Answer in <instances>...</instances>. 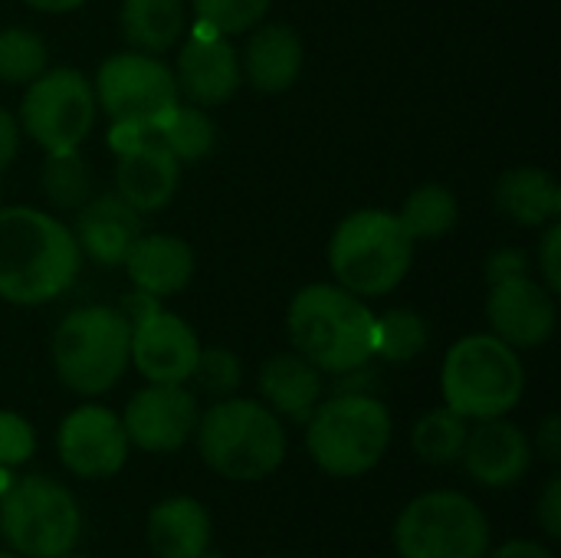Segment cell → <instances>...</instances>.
<instances>
[{"label":"cell","mask_w":561,"mask_h":558,"mask_svg":"<svg viewBox=\"0 0 561 558\" xmlns=\"http://www.w3.org/2000/svg\"><path fill=\"white\" fill-rule=\"evenodd\" d=\"M82 266L72 230L36 207L0 210V299L43 306L62 296Z\"/></svg>","instance_id":"6da1fadb"},{"label":"cell","mask_w":561,"mask_h":558,"mask_svg":"<svg viewBox=\"0 0 561 558\" xmlns=\"http://www.w3.org/2000/svg\"><path fill=\"white\" fill-rule=\"evenodd\" d=\"M286 329L293 349L325 375H345L375 358L378 316L362 303V296L342 286H302L289 303Z\"/></svg>","instance_id":"7a4b0ae2"},{"label":"cell","mask_w":561,"mask_h":558,"mask_svg":"<svg viewBox=\"0 0 561 558\" xmlns=\"http://www.w3.org/2000/svg\"><path fill=\"white\" fill-rule=\"evenodd\" d=\"M201 460L224 480L256 483L286 460V431L279 414L250 398H220L197 418Z\"/></svg>","instance_id":"3957f363"},{"label":"cell","mask_w":561,"mask_h":558,"mask_svg":"<svg viewBox=\"0 0 561 558\" xmlns=\"http://www.w3.org/2000/svg\"><path fill=\"white\" fill-rule=\"evenodd\" d=\"M391 414L375 395L342 391L319 401L306 421V451L322 474L352 480L381 464L391 447Z\"/></svg>","instance_id":"277c9868"},{"label":"cell","mask_w":561,"mask_h":558,"mask_svg":"<svg viewBox=\"0 0 561 558\" xmlns=\"http://www.w3.org/2000/svg\"><path fill=\"white\" fill-rule=\"evenodd\" d=\"M526 388V372L513 345L493 332L463 335L450 345L440 368L444 405L467 421L506 418Z\"/></svg>","instance_id":"5b68a950"},{"label":"cell","mask_w":561,"mask_h":558,"mask_svg":"<svg viewBox=\"0 0 561 558\" xmlns=\"http://www.w3.org/2000/svg\"><path fill=\"white\" fill-rule=\"evenodd\" d=\"M414 240L391 210H355L329 240V266L355 296H388L411 270Z\"/></svg>","instance_id":"8992f818"},{"label":"cell","mask_w":561,"mask_h":558,"mask_svg":"<svg viewBox=\"0 0 561 558\" xmlns=\"http://www.w3.org/2000/svg\"><path fill=\"white\" fill-rule=\"evenodd\" d=\"M131 326L112 306L72 309L53 332V368L76 395H105L128 368Z\"/></svg>","instance_id":"52a82bcc"},{"label":"cell","mask_w":561,"mask_h":558,"mask_svg":"<svg viewBox=\"0 0 561 558\" xmlns=\"http://www.w3.org/2000/svg\"><path fill=\"white\" fill-rule=\"evenodd\" d=\"M82 533L76 497L49 477L10 480L0 493V536L20 558H59Z\"/></svg>","instance_id":"ba28073f"},{"label":"cell","mask_w":561,"mask_h":558,"mask_svg":"<svg viewBox=\"0 0 561 558\" xmlns=\"http://www.w3.org/2000/svg\"><path fill=\"white\" fill-rule=\"evenodd\" d=\"M401 558H486V513L457 490H434L411 500L394 523Z\"/></svg>","instance_id":"9c48e42d"},{"label":"cell","mask_w":561,"mask_h":558,"mask_svg":"<svg viewBox=\"0 0 561 558\" xmlns=\"http://www.w3.org/2000/svg\"><path fill=\"white\" fill-rule=\"evenodd\" d=\"M95 92L79 69H46L20 102V128L46 151H76L95 125Z\"/></svg>","instance_id":"30bf717a"},{"label":"cell","mask_w":561,"mask_h":558,"mask_svg":"<svg viewBox=\"0 0 561 558\" xmlns=\"http://www.w3.org/2000/svg\"><path fill=\"white\" fill-rule=\"evenodd\" d=\"M92 92L112 122L161 125L181 105L174 72L158 56L138 49L108 56L95 72Z\"/></svg>","instance_id":"8fae6325"},{"label":"cell","mask_w":561,"mask_h":558,"mask_svg":"<svg viewBox=\"0 0 561 558\" xmlns=\"http://www.w3.org/2000/svg\"><path fill=\"white\" fill-rule=\"evenodd\" d=\"M128 434L122 418L102 405H82L69 411L56 434L59 460L69 474L82 480L115 477L128 460Z\"/></svg>","instance_id":"7c38bea8"},{"label":"cell","mask_w":561,"mask_h":558,"mask_svg":"<svg viewBox=\"0 0 561 558\" xmlns=\"http://www.w3.org/2000/svg\"><path fill=\"white\" fill-rule=\"evenodd\" d=\"M197 398L184 385H148L125 405L128 444L145 454H174L197 431Z\"/></svg>","instance_id":"4fadbf2b"},{"label":"cell","mask_w":561,"mask_h":558,"mask_svg":"<svg viewBox=\"0 0 561 558\" xmlns=\"http://www.w3.org/2000/svg\"><path fill=\"white\" fill-rule=\"evenodd\" d=\"M197 355V332L168 309H154L148 319L131 326L128 365H135L148 385H187Z\"/></svg>","instance_id":"5bb4252c"},{"label":"cell","mask_w":561,"mask_h":558,"mask_svg":"<svg viewBox=\"0 0 561 558\" xmlns=\"http://www.w3.org/2000/svg\"><path fill=\"white\" fill-rule=\"evenodd\" d=\"M486 319L496 339L513 349H539L556 332V296L529 273L510 276L490 286Z\"/></svg>","instance_id":"9a60e30c"},{"label":"cell","mask_w":561,"mask_h":558,"mask_svg":"<svg viewBox=\"0 0 561 558\" xmlns=\"http://www.w3.org/2000/svg\"><path fill=\"white\" fill-rule=\"evenodd\" d=\"M171 72H174L178 92L191 105H201V109L224 105L243 82L240 56L230 46V39L201 23L191 33V39L184 43V49L178 56V69H171Z\"/></svg>","instance_id":"2e32d148"},{"label":"cell","mask_w":561,"mask_h":558,"mask_svg":"<svg viewBox=\"0 0 561 558\" xmlns=\"http://www.w3.org/2000/svg\"><path fill=\"white\" fill-rule=\"evenodd\" d=\"M460 460L467 464L470 477L480 487L503 490V487L519 483L529 474L533 444L506 418H490V421H477V428H470Z\"/></svg>","instance_id":"e0dca14e"},{"label":"cell","mask_w":561,"mask_h":558,"mask_svg":"<svg viewBox=\"0 0 561 558\" xmlns=\"http://www.w3.org/2000/svg\"><path fill=\"white\" fill-rule=\"evenodd\" d=\"M72 237L79 250L99 266H122L128 250L141 237V214L131 204H125L115 191L92 194L76 210Z\"/></svg>","instance_id":"ac0fdd59"},{"label":"cell","mask_w":561,"mask_h":558,"mask_svg":"<svg viewBox=\"0 0 561 558\" xmlns=\"http://www.w3.org/2000/svg\"><path fill=\"white\" fill-rule=\"evenodd\" d=\"M181 184V161L161 145H141L118 155L115 164V194L131 204L138 214L161 210Z\"/></svg>","instance_id":"d6986e66"},{"label":"cell","mask_w":561,"mask_h":558,"mask_svg":"<svg viewBox=\"0 0 561 558\" xmlns=\"http://www.w3.org/2000/svg\"><path fill=\"white\" fill-rule=\"evenodd\" d=\"M302 39L286 23H256L240 56V72L256 92H286L302 72Z\"/></svg>","instance_id":"ffe728a7"},{"label":"cell","mask_w":561,"mask_h":558,"mask_svg":"<svg viewBox=\"0 0 561 558\" xmlns=\"http://www.w3.org/2000/svg\"><path fill=\"white\" fill-rule=\"evenodd\" d=\"M122 266L135 289L151 293L154 299H168L191 283L194 250L174 234H151V237L141 234Z\"/></svg>","instance_id":"44dd1931"},{"label":"cell","mask_w":561,"mask_h":558,"mask_svg":"<svg viewBox=\"0 0 561 558\" xmlns=\"http://www.w3.org/2000/svg\"><path fill=\"white\" fill-rule=\"evenodd\" d=\"M145 536L154 558H204L214 539V523L207 506L194 497H171L148 513Z\"/></svg>","instance_id":"7402d4cb"},{"label":"cell","mask_w":561,"mask_h":558,"mask_svg":"<svg viewBox=\"0 0 561 558\" xmlns=\"http://www.w3.org/2000/svg\"><path fill=\"white\" fill-rule=\"evenodd\" d=\"M260 395L273 414L306 424L322 401V372L299 352L273 355L260 368Z\"/></svg>","instance_id":"603a6c76"},{"label":"cell","mask_w":561,"mask_h":558,"mask_svg":"<svg viewBox=\"0 0 561 558\" xmlns=\"http://www.w3.org/2000/svg\"><path fill=\"white\" fill-rule=\"evenodd\" d=\"M496 207L523 227H546L561 214L559 181L533 164L513 168L496 181Z\"/></svg>","instance_id":"cb8c5ba5"},{"label":"cell","mask_w":561,"mask_h":558,"mask_svg":"<svg viewBox=\"0 0 561 558\" xmlns=\"http://www.w3.org/2000/svg\"><path fill=\"white\" fill-rule=\"evenodd\" d=\"M118 26L131 49L161 56L181 39L187 26L184 0H122Z\"/></svg>","instance_id":"d4e9b609"},{"label":"cell","mask_w":561,"mask_h":558,"mask_svg":"<svg viewBox=\"0 0 561 558\" xmlns=\"http://www.w3.org/2000/svg\"><path fill=\"white\" fill-rule=\"evenodd\" d=\"M457 217H460V204H457L454 191L444 184L414 187L408 194L404 207L398 210V220L414 243L417 240H440L444 234H450L457 227Z\"/></svg>","instance_id":"484cf974"},{"label":"cell","mask_w":561,"mask_h":558,"mask_svg":"<svg viewBox=\"0 0 561 558\" xmlns=\"http://www.w3.org/2000/svg\"><path fill=\"white\" fill-rule=\"evenodd\" d=\"M467 434H470L467 418H460L457 411H450L444 405V408H434L424 418H417V424L411 431V447L424 464L447 467V464L460 460Z\"/></svg>","instance_id":"4316f807"},{"label":"cell","mask_w":561,"mask_h":558,"mask_svg":"<svg viewBox=\"0 0 561 558\" xmlns=\"http://www.w3.org/2000/svg\"><path fill=\"white\" fill-rule=\"evenodd\" d=\"M39 184H43L46 201L56 210H72L76 214L92 197V171L82 161L79 148L46 155L43 171H39Z\"/></svg>","instance_id":"83f0119b"},{"label":"cell","mask_w":561,"mask_h":558,"mask_svg":"<svg viewBox=\"0 0 561 558\" xmlns=\"http://www.w3.org/2000/svg\"><path fill=\"white\" fill-rule=\"evenodd\" d=\"M217 141V125L201 105H178L164 122H161V145L178 158V161H201L214 151Z\"/></svg>","instance_id":"f1b7e54d"},{"label":"cell","mask_w":561,"mask_h":558,"mask_svg":"<svg viewBox=\"0 0 561 558\" xmlns=\"http://www.w3.org/2000/svg\"><path fill=\"white\" fill-rule=\"evenodd\" d=\"M427 345H431V329L421 312L391 309L378 319V332H375L378 358H385L391 365H404V362H414Z\"/></svg>","instance_id":"f546056e"},{"label":"cell","mask_w":561,"mask_h":558,"mask_svg":"<svg viewBox=\"0 0 561 558\" xmlns=\"http://www.w3.org/2000/svg\"><path fill=\"white\" fill-rule=\"evenodd\" d=\"M46 43L23 26L0 30V79L13 86H30L46 72Z\"/></svg>","instance_id":"4dcf8cb0"},{"label":"cell","mask_w":561,"mask_h":558,"mask_svg":"<svg viewBox=\"0 0 561 558\" xmlns=\"http://www.w3.org/2000/svg\"><path fill=\"white\" fill-rule=\"evenodd\" d=\"M270 10V0H194V16L201 26L220 33V36H237L253 30Z\"/></svg>","instance_id":"1f68e13d"},{"label":"cell","mask_w":561,"mask_h":558,"mask_svg":"<svg viewBox=\"0 0 561 558\" xmlns=\"http://www.w3.org/2000/svg\"><path fill=\"white\" fill-rule=\"evenodd\" d=\"M191 378L197 382L201 391H207L214 398H230L243 382V368L230 349H201Z\"/></svg>","instance_id":"d6a6232c"},{"label":"cell","mask_w":561,"mask_h":558,"mask_svg":"<svg viewBox=\"0 0 561 558\" xmlns=\"http://www.w3.org/2000/svg\"><path fill=\"white\" fill-rule=\"evenodd\" d=\"M36 451V434L16 411H0V467L13 470L26 464Z\"/></svg>","instance_id":"836d02e7"},{"label":"cell","mask_w":561,"mask_h":558,"mask_svg":"<svg viewBox=\"0 0 561 558\" xmlns=\"http://www.w3.org/2000/svg\"><path fill=\"white\" fill-rule=\"evenodd\" d=\"M536 260H539L542 286H546L552 296H559V289H561V224L559 220L546 224V234H542V240H539V253H536Z\"/></svg>","instance_id":"e575fe53"},{"label":"cell","mask_w":561,"mask_h":558,"mask_svg":"<svg viewBox=\"0 0 561 558\" xmlns=\"http://www.w3.org/2000/svg\"><path fill=\"white\" fill-rule=\"evenodd\" d=\"M536 513H539V523L546 529L549 539H559L561 536V480L559 474L546 483L539 503H536Z\"/></svg>","instance_id":"d590c367"},{"label":"cell","mask_w":561,"mask_h":558,"mask_svg":"<svg viewBox=\"0 0 561 558\" xmlns=\"http://www.w3.org/2000/svg\"><path fill=\"white\" fill-rule=\"evenodd\" d=\"M529 273V260L523 250H513V247H503L496 250L490 260H486V283H500V280H510V276H523Z\"/></svg>","instance_id":"8d00e7d4"},{"label":"cell","mask_w":561,"mask_h":558,"mask_svg":"<svg viewBox=\"0 0 561 558\" xmlns=\"http://www.w3.org/2000/svg\"><path fill=\"white\" fill-rule=\"evenodd\" d=\"M20 148V122L0 105V174L13 164Z\"/></svg>","instance_id":"74e56055"},{"label":"cell","mask_w":561,"mask_h":558,"mask_svg":"<svg viewBox=\"0 0 561 558\" xmlns=\"http://www.w3.org/2000/svg\"><path fill=\"white\" fill-rule=\"evenodd\" d=\"M536 451L549 460V464H559L561 457V421L559 414H549L536 434Z\"/></svg>","instance_id":"f35d334b"},{"label":"cell","mask_w":561,"mask_h":558,"mask_svg":"<svg viewBox=\"0 0 561 558\" xmlns=\"http://www.w3.org/2000/svg\"><path fill=\"white\" fill-rule=\"evenodd\" d=\"M486 558H556L542 543L533 539H510L496 553H486Z\"/></svg>","instance_id":"ab89813d"},{"label":"cell","mask_w":561,"mask_h":558,"mask_svg":"<svg viewBox=\"0 0 561 558\" xmlns=\"http://www.w3.org/2000/svg\"><path fill=\"white\" fill-rule=\"evenodd\" d=\"M23 3H30L39 13H69V10H79L85 0H23Z\"/></svg>","instance_id":"60d3db41"},{"label":"cell","mask_w":561,"mask_h":558,"mask_svg":"<svg viewBox=\"0 0 561 558\" xmlns=\"http://www.w3.org/2000/svg\"><path fill=\"white\" fill-rule=\"evenodd\" d=\"M7 483H10V470H7V467H0V493L7 490Z\"/></svg>","instance_id":"b9f144b4"},{"label":"cell","mask_w":561,"mask_h":558,"mask_svg":"<svg viewBox=\"0 0 561 558\" xmlns=\"http://www.w3.org/2000/svg\"><path fill=\"white\" fill-rule=\"evenodd\" d=\"M0 558H20L16 553H0Z\"/></svg>","instance_id":"7bdbcfd3"},{"label":"cell","mask_w":561,"mask_h":558,"mask_svg":"<svg viewBox=\"0 0 561 558\" xmlns=\"http://www.w3.org/2000/svg\"><path fill=\"white\" fill-rule=\"evenodd\" d=\"M59 558H89V556H72V553H66V556H59Z\"/></svg>","instance_id":"ee69618b"}]
</instances>
